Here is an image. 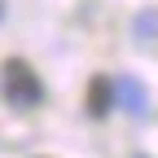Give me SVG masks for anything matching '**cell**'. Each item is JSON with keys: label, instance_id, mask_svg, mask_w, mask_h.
Returning a JSON list of instances; mask_svg holds the SVG:
<instances>
[{"label": "cell", "instance_id": "6da1fadb", "mask_svg": "<svg viewBox=\"0 0 158 158\" xmlns=\"http://www.w3.org/2000/svg\"><path fill=\"white\" fill-rule=\"evenodd\" d=\"M0 70H5V97H9V106L35 110L40 101H44V84H40V75L31 70V62H22V57H9Z\"/></svg>", "mask_w": 158, "mask_h": 158}, {"label": "cell", "instance_id": "7a4b0ae2", "mask_svg": "<svg viewBox=\"0 0 158 158\" xmlns=\"http://www.w3.org/2000/svg\"><path fill=\"white\" fill-rule=\"evenodd\" d=\"M110 110H114V79L97 75L92 84H88V114L92 118H106Z\"/></svg>", "mask_w": 158, "mask_h": 158}, {"label": "cell", "instance_id": "3957f363", "mask_svg": "<svg viewBox=\"0 0 158 158\" xmlns=\"http://www.w3.org/2000/svg\"><path fill=\"white\" fill-rule=\"evenodd\" d=\"M0 18H5V5H0Z\"/></svg>", "mask_w": 158, "mask_h": 158}]
</instances>
